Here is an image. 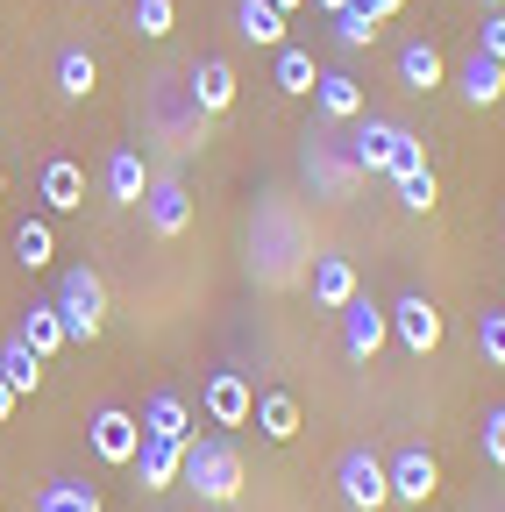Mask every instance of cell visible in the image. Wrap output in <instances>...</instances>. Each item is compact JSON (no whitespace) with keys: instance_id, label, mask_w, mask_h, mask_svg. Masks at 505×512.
Listing matches in <instances>:
<instances>
[{"instance_id":"e0dca14e","label":"cell","mask_w":505,"mask_h":512,"mask_svg":"<svg viewBox=\"0 0 505 512\" xmlns=\"http://www.w3.org/2000/svg\"><path fill=\"white\" fill-rule=\"evenodd\" d=\"M441 79H449V64H441L434 43H406V50H399V86H406V93H434Z\"/></svg>"},{"instance_id":"74e56055","label":"cell","mask_w":505,"mask_h":512,"mask_svg":"<svg viewBox=\"0 0 505 512\" xmlns=\"http://www.w3.org/2000/svg\"><path fill=\"white\" fill-rule=\"evenodd\" d=\"M271 8H278V15H299V8H306V0H271Z\"/></svg>"},{"instance_id":"d6a6232c","label":"cell","mask_w":505,"mask_h":512,"mask_svg":"<svg viewBox=\"0 0 505 512\" xmlns=\"http://www.w3.org/2000/svg\"><path fill=\"white\" fill-rule=\"evenodd\" d=\"M484 463H491V470H505V406H491V413H484Z\"/></svg>"},{"instance_id":"5b68a950","label":"cell","mask_w":505,"mask_h":512,"mask_svg":"<svg viewBox=\"0 0 505 512\" xmlns=\"http://www.w3.org/2000/svg\"><path fill=\"white\" fill-rule=\"evenodd\" d=\"M200 406H207L214 427H249V413H257V384H249L242 370H214L207 392H200Z\"/></svg>"},{"instance_id":"8992f818","label":"cell","mask_w":505,"mask_h":512,"mask_svg":"<svg viewBox=\"0 0 505 512\" xmlns=\"http://www.w3.org/2000/svg\"><path fill=\"white\" fill-rule=\"evenodd\" d=\"M385 484H392L399 505H427L441 491V463L427 456V448H399V456L385 463Z\"/></svg>"},{"instance_id":"e575fe53","label":"cell","mask_w":505,"mask_h":512,"mask_svg":"<svg viewBox=\"0 0 505 512\" xmlns=\"http://www.w3.org/2000/svg\"><path fill=\"white\" fill-rule=\"evenodd\" d=\"M356 8H363V15H370V22H392V15H399V8H406V0H356Z\"/></svg>"},{"instance_id":"d6986e66","label":"cell","mask_w":505,"mask_h":512,"mask_svg":"<svg viewBox=\"0 0 505 512\" xmlns=\"http://www.w3.org/2000/svg\"><path fill=\"white\" fill-rule=\"evenodd\" d=\"M235 29L257 43V50H285V15L271 8V0H242V8H235Z\"/></svg>"},{"instance_id":"d590c367","label":"cell","mask_w":505,"mask_h":512,"mask_svg":"<svg viewBox=\"0 0 505 512\" xmlns=\"http://www.w3.org/2000/svg\"><path fill=\"white\" fill-rule=\"evenodd\" d=\"M15 406H22V392H15V384H8V377H0V420H8Z\"/></svg>"},{"instance_id":"83f0119b","label":"cell","mask_w":505,"mask_h":512,"mask_svg":"<svg viewBox=\"0 0 505 512\" xmlns=\"http://www.w3.org/2000/svg\"><path fill=\"white\" fill-rule=\"evenodd\" d=\"M313 79H321V64L285 43V50H278V93H313Z\"/></svg>"},{"instance_id":"3957f363","label":"cell","mask_w":505,"mask_h":512,"mask_svg":"<svg viewBox=\"0 0 505 512\" xmlns=\"http://www.w3.org/2000/svg\"><path fill=\"white\" fill-rule=\"evenodd\" d=\"M335 491L349 512H377V505H392V484H385V463L370 456V448H349V456L335 463Z\"/></svg>"},{"instance_id":"ffe728a7","label":"cell","mask_w":505,"mask_h":512,"mask_svg":"<svg viewBox=\"0 0 505 512\" xmlns=\"http://www.w3.org/2000/svg\"><path fill=\"white\" fill-rule=\"evenodd\" d=\"M313 100H321L328 121H356L363 114V86L349 72H321V79H313Z\"/></svg>"},{"instance_id":"6da1fadb","label":"cell","mask_w":505,"mask_h":512,"mask_svg":"<svg viewBox=\"0 0 505 512\" xmlns=\"http://www.w3.org/2000/svg\"><path fill=\"white\" fill-rule=\"evenodd\" d=\"M185 484H193L207 505H235L242 498V448L228 434H207V441H185Z\"/></svg>"},{"instance_id":"4fadbf2b","label":"cell","mask_w":505,"mask_h":512,"mask_svg":"<svg viewBox=\"0 0 505 512\" xmlns=\"http://www.w3.org/2000/svg\"><path fill=\"white\" fill-rule=\"evenodd\" d=\"M349 299H356V264L349 256H313V306L342 313Z\"/></svg>"},{"instance_id":"d4e9b609","label":"cell","mask_w":505,"mask_h":512,"mask_svg":"<svg viewBox=\"0 0 505 512\" xmlns=\"http://www.w3.org/2000/svg\"><path fill=\"white\" fill-rule=\"evenodd\" d=\"M50 256H57L50 221H22V228H15V264H22V271H50Z\"/></svg>"},{"instance_id":"7a4b0ae2","label":"cell","mask_w":505,"mask_h":512,"mask_svg":"<svg viewBox=\"0 0 505 512\" xmlns=\"http://www.w3.org/2000/svg\"><path fill=\"white\" fill-rule=\"evenodd\" d=\"M57 313H65V335L72 342H100L107 328V285L93 264H72L65 278H57Z\"/></svg>"},{"instance_id":"cb8c5ba5","label":"cell","mask_w":505,"mask_h":512,"mask_svg":"<svg viewBox=\"0 0 505 512\" xmlns=\"http://www.w3.org/2000/svg\"><path fill=\"white\" fill-rule=\"evenodd\" d=\"M413 171H427V143L413 136V128H399V121H392V143H385V178L399 185V178H413Z\"/></svg>"},{"instance_id":"2e32d148","label":"cell","mask_w":505,"mask_h":512,"mask_svg":"<svg viewBox=\"0 0 505 512\" xmlns=\"http://www.w3.org/2000/svg\"><path fill=\"white\" fill-rule=\"evenodd\" d=\"M143 434H157V441H193V413H185V399L178 392H157L150 406H143Z\"/></svg>"},{"instance_id":"52a82bcc","label":"cell","mask_w":505,"mask_h":512,"mask_svg":"<svg viewBox=\"0 0 505 512\" xmlns=\"http://www.w3.org/2000/svg\"><path fill=\"white\" fill-rule=\"evenodd\" d=\"M392 335H399L413 356H434V349H441V306H434L427 292H406V299L392 306Z\"/></svg>"},{"instance_id":"484cf974","label":"cell","mask_w":505,"mask_h":512,"mask_svg":"<svg viewBox=\"0 0 505 512\" xmlns=\"http://www.w3.org/2000/svg\"><path fill=\"white\" fill-rule=\"evenodd\" d=\"M385 143H392V121H363L349 143V171H385Z\"/></svg>"},{"instance_id":"ba28073f","label":"cell","mask_w":505,"mask_h":512,"mask_svg":"<svg viewBox=\"0 0 505 512\" xmlns=\"http://www.w3.org/2000/svg\"><path fill=\"white\" fill-rule=\"evenodd\" d=\"M385 335H392V313H377L370 299H349L342 306V349H349V363H377Z\"/></svg>"},{"instance_id":"277c9868","label":"cell","mask_w":505,"mask_h":512,"mask_svg":"<svg viewBox=\"0 0 505 512\" xmlns=\"http://www.w3.org/2000/svg\"><path fill=\"white\" fill-rule=\"evenodd\" d=\"M86 441H93V456H100V463L129 470V463H136V448H143V420H136V413H121V406H100L93 427H86Z\"/></svg>"},{"instance_id":"836d02e7","label":"cell","mask_w":505,"mask_h":512,"mask_svg":"<svg viewBox=\"0 0 505 512\" xmlns=\"http://www.w3.org/2000/svg\"><path fill=\"white\" fill-rule=\"evenodd\" d=\"M477 50L505 64V15H491V22H484V36H477Z\"/></svg>"},{"instance_id":"f35d334b","label":"cell","mask_w":505,"mask_h":512,"mask_svg":"<svg viewBox=\"0 0 505 512\" xmlns=\"http://www.w3.org/2000/svg\"><path fill=\"white\" fill-rule=\"evenodd\" d=\"M0 200H8V171H0Z\"/></svg>"},{"instance_id":"4316f807","label":"cell","mask_w":505,"mask_h":512,"mask_svg":"<svg viewBox=\"0 0 505 512\" xmlns=\"http://www.w3.org/2000/svg\"><path fill=\"white\" fill-rule=\"evenodd\" d=\"M57 86H65L72 100H86V93L100 86V64H93L86 50H65V57H57Z\"/></svg>"},{"instance_id":"44dd1931","label":"cell","mask_w":505,"mask_h":512,"mask_svg":"<svg viewBox=\"0 0 505 512\" xmlns=\"http://www.w3.org/2000/svg\"><path fill=\"white\" fill-rule=\"evenodd\" d=\"M0 377H8L22 399H36V392H43V356H36L22 335H15V342H0Z\"/></svg>"},{"instance_id":"603a6c76","label":"cell","mask_w":505,"mask_h":512,"mask_svg":"<svg viewBox=\"0 0 505 512\" xmlns=\"http://www.w3.org/2000/svg\"><path fill=\"white\" fill-rule=\"evenodd\" d=\"M36 512H100V491L79 484V477H57V484L36 491Z\"/></svg>"},{"instance_id":"7c38bea8","label":"cell","mask_w":505,"mask_h":512,"mask_svg":"<svg viewBox=\"0 0 505 512\" xmlns=\"http://www.w3.org/2000/svg\"><path fill=\"white\" fill-rule=\"evenodd\" d=\"M456 86H463L470 107H498V100H505V64L484 57V50H470V57H463V72H456Z\"/></svg>"},{"instance_id":"9c48e42d","label":"cell","mask_w":505,"mask_h":512,"mask_svg":"<svg viewBox=\"0 0 505 512\" xmlns=\"http://www.w3.org/2000/svg\"><path fill=\"white\" fill-rule=\"evenodd\" d=\"M143 214H150V228H157L164 242H178L185 228H193V200H185V185H178V178H150Z\"/></svg>"},{"instance_id":"8d00e7d4","label":"cell","mask_w":505,"mask_h":512,"mask_svg":"<svg viewBox=\"0 0 505 512\" xmlns=\"http://www.w3.org/2000/svg\"><path fill=\"white\" fill-rule=\"evenodd\" d=\"M313 8H321V15H342V8H356V0H313Z\"/></svg>"},{"instance_id":"ac0fdd59","label":"cell","mask_w":505,"mask_h":512,"mask_svg":"<svg viewBox=\"0 0 505 512\" xmlns=\"http://www.w3.org/2000/svg\"><path fill=\"white\" fill-rule=\"evenodd\" d=\"M22 342H29V349H36L43 363H50L57 349H65V342H72V335H65V313H57V299H43V306H29V320H22Z\"/></svg>"},{"instance_id":"9a60e30c","label":"cell","mask_w":505,"mask_h":512,"mask_svg":"<svg viewBox=\"0 0 505 512\" xmlns=\"http://www.w3.org/2000/svg\"><path fill=\"white\" fill-rule=\"evenodd\" d=\"M143 192H150L143 157H136V150H114V157H107V200H114V207H143Z\"/></svg>"},{"instance_id":"f1b7e54d","label":"cell","mask_w":505,"mask_h":512,"mask_svg":"<svg viewBox=\"0 0 505 512\" xmlns=\"http://www.w3.org/2000/svg\"><path fill=\"white\" fill-rule=\"evenodd\" d=\"M328 22H335V43H342V50H370V43H377V22H370L363 8H342V15H328Z\"/></svg>"},{"instance_id":"ab89813d","label":"cell","mask_w":505,"mask_h":512,"mask_svg":"<svg viewBox=\"0 0 505 512\" xmlns=\"http://www.w3.org/2000/svg\"><path fill=\"white\" fill-rule=\"evenodd\" d=\"M491 8H505V0H491Z\"/></svg>"},{"instance_id":"8fae6325","label":"cell","mask_w":505,"mask_h":512,"mask_svg":"<svg viewBox=\"0 0 505 512\" xmlns=\"http://www.w3.org/2000/svg\"><path fill=\"white\" fill-rule=\"evenodd\" d=\"M193 107L200 114H228L235 107V64L228 57H200L193 64Z\"/></svg>"},{"instance_id":"30bf717a","label":"cell","mask_w":505,"mask_h":512,"mask_svg":"<svg viewBox=\"0 0 505 512\" xmlns=\"http://www.w3.org/2000/svg\"><path fill=\"white\" fill-rule=\"evenodd\" d=\"M36 200H43L50 214H79V207H86V171H79L72 157H50L43 178H36Z\"/></svg>"},{"instance_id":"f546056e","label":"cell","mask_w":505,"mask_h":512,"mask_svg":"<svg viewBox=\"0 0 505 512\" xmlns=\"http://www.w3.org/2000/svg\"><path fill=\"white\" fill-rule=\"evenodd\" d=\"M477 349H484V363L505 370V306H484L477 313Z\"/></svg>"},{"instance_id":"7402d4cb","label":"cell","mask_w":505,"mask_h":512,"mask_svg":"<svg viewBox=\"0 0 505 512\" xmlns=\"http://www.w3.org/2000/svg\"><path fill=\"white\" fill-rule=\"evenodd\" d=\"M249 420H257L264 441H292L299 434V399L292 392H257V413H249Z\"/></svg>"},{"instance_id":"4dcf8cb0","label":"cell","mask_w":505,"mask_h":512,"mask_svg":"<svg viewBox=\"0 0 505 512\" xmlns=\"http://www.w3.org/2000/svg\"><path fill=\"white\" fill-rule=\"evenodd\" d=\"M434 200H441L434 171H413V178H399V207H406V214H434Z\"/></svg>"},{"instance_id":"5bb4252c","label":"cell","mask_w":505,"mask_h":512,"mask_svg":"<svg viewBox=\"0 0 505 512\" xmlns=\"http://www.w3.org/2000/svg\"><path fill=\"white\" fill-rule=\"evenodd\" d=\"M136 470H143V491H171V484H178V470H185V448H178V441L143 434V448H136Z\"/></svg>"},{"instance_id":"1f68e13d","label":"cell","mask_w":505,"mask_h":512,"mask_svg":"<svg viewBox=\"0 0 505 512\" xmlns=\"http://www.w3.org/2000/svg\"><path fill=\"white\" fill-rule=\"evenodd\" d=\"M171 22H178V0H136V29L143 36H171Z\"/></svg>"}]
</instances>
